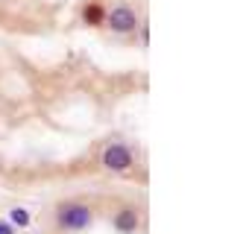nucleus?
Instances as JSON below:
<instances>
[{
	"label": "nucleus",
	"mask_w": 252,
	"mask_h": 234,
	"mask_svg": "<svg viewBox=\"0 0 252 234\" xmlns=\"http://www.w3.org/2000/svg\"><path fill=\"white\" fill-rule=\"evenodd\" d=\"M115 229L124 232V234H132L138 229V211L135 208H121L118 217H115Z\"/></svg>",
	"instance_id": "nucleus-5"
},
{
	"label": "nucleus",
	"mask_w": 252,
	"mask_h": 234,
	"mask_svg": "<svg viewBox=\"0 0 252 234\" xmlns=\"http://www.w3.org/2000/svg\"><path fill=\"white\" fill-rule=\"evenodd\" d=\"M0 234H15V226L6 223V220H0Z\"/></svg>",
	"instance_id": "nucleus-7"
},
{
	"label": "nucleus",
	"mask_w": 252,
	"mask_h": 234,
	"mask_svg": "<svg viewBox=\"0 0 252 234\" xmlns=\"http://www.w3.org/2000/svg\"><path fill=\"white\" fill-rule=\"evenodd\" d=\"M9 217H12V226H18V229L30 226V214H27L24 208H12V211H9Z\"/></svg>",
	"instance_id": "nucleus-6"
},
{
	"label": "nucleus",
	"mask_w": 252,
	"mask_h": 234,
	"mask_svg": "<svg viewBox=\"0 0 252 234\" xmlns=\"http://www.w3.org/2000/svg\"><path fill=\"white\" fill-rule=\"evenodd\" d=\"M138 12L132 3H115L112 9H106V27L115 35H132L138 29Z\"/></svg>",
	"instance_id": "nucleus-1"
},
{
	"label": "nucleus",
	"mask_w": 252,
	"mask_h": 234,
	"mask_svg": "<svg viewBox=\"0 0 252 234\" xmlns=\"http://www.w3.org/2000/svg\"><path fill=\"white\" fill-rule=\"evenodd\" d=\"M82 24L106 27V6H103V0H85L82 3Z\"/></svg>",
	"instance_id": "nucleus-4"
},
{
	"label": "nucleus",
	"mask_w": 252,
	"mask_h": 234,
	"mask_svg": "<svg viewBox=\"0 0 252 234\" xmlns=\"http://www.w3.org/2000/svg\"><path fill=\"white\" fill-rule=\"evenodd\" d=\"M100 164L109 173H129L132 164H135V155H132V149L126 144H109L103 149V155H100Z\"/></svg>",
	"instance_id": "nucleus-3"
},
{
	"label": "nucleus",
	"mask_w": 252,
	"mask_h": 234,
	"mask_svg": "<svg viewBox=\"0 0 252 234\" xmlns=\"http://www.w3.org/2000/svg\"><path fill=\"white\" fill-rule=\"evenodd\" d=\"M56 223L64 232H82L91 226V208L85 202H62L56 211Z\"/></svg>",
	"instance_id": "nucleus-2"
}]
</instances>
